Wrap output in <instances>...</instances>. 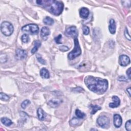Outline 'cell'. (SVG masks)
<instances>
[{"mask_svg": "<svg viewBox=\"0 0 131 131\" xmlns=\"http://www.w3.org/2000/svg\"><path fill=\"white\" fill-rule=\"evenodd\" d=\"M22 31L27 32L31 35H35L38 34L39 32V28L37 25L35 24H28L24 26L22 28Z\"/></svg>", "mask_w": 131, "mask_h": 131, "instance_id": "obj_5", "label": "cell"}, {"mask_svg": "<svg viewBox=\"0 0 131 131\" xmlns=\"http://www.w3.org/2000/svg\"><path fill=\"white\" fill-rule=\"evenodd\" d=\"M83 33L85 35H88L90 33V29L87 26H85L83 27Z\"/></svg>", "mask_w": 131, "mask_h": 131, "instance_id": "obj_26", "label": "cell"}, {"mask_svg": "<svg viewBox=\"0 0 131 131\" xmlns=\"http://www.w3.org/2000/svg\"><path fill=\"white\" fill-rule=\"evenodd\" d=\"M61 103V101L60 99L58 98H53L50 100V101L48 102V104L51 108H55L58 107Z\"/></svg>", "mask_w": 131, "mask_h": 131, "instance_id": "obj_12", "label": "cell"}, {"mask_svg": "<svg viewBox=\"0 0 131 131\" xmlns=\"http://www.w3.org/2000/svg\"><path fill=\"white\" fill-rule=\"evenodd\" d=\"M1 122L3 124H4L5 126L9 127L10 126L11 124H12V122L10 119H9V118H6V117H3L1 118Z\"/></svg>", "mask_w": 131, "mask_h": 131, "instance_id": "obj_19", "label": "cell"}, {"mask_svg": "<svg viewBox=\"0 0 131 131\" xmlns=\"http://www.w3.org/2000/svg\"><path fill=\"white\" fill-rule=\"evenodd\" d=\"M62 39V35L61 34H59L57 37H56L54 39V41L56 42V43L58 44H62V42H61V39Z\"/></svg>", "mask_w": 131, "mask_h": 131, "instance_id": "obj_27", "label": "cell"}, {"mask_svg": "<svg viewBox=\"0 0 131 131\" xmlns=\"http://www.w3.org/2000/svg\"><path fill=\"white\" fill-rule=\"evenodd\" d=\"M126 129L127 131H131V120H129L126 123L125 125Z\"/></svg>", "mask_w": 131, "mask_h": 131, "instance_id": "obj_28", "label": "cell"}, {"mask_svg": "<svg viewBox=\"0 0 131 131\" xmlns=\"http://www.w3.org/2000/svg\"><path fill=\"white\" fill-rule=\"evenodd\" d=\"M59 49L61 51L65 52L69 50V48L66 46H61L59 47Z\"/></svg>", "mask_w": 131, "mask_h": 131, "instance_id": "obj_30", "label": "cell"}, {"mask_svg": "<svg viewBox=\"0 0 131 131\" xmlns=\"http://www.w3.org/2000/svg\"><path fill=\"white\" fill-rule=\"evenodd\" d=\"M90 12L88 8L83 7L82 8L79 10V15L81 17L83 18H87L89 15Z\"/></svg>", "mask_w": 131, "mask_h": 131, "instance_id": "obj_14", "label": "cell"}, {"mask_svg": "<svg viewBox=\"0 0 131 131\" xmlns=\"http://www.w3.org/2000/svg\"><path fill=\"white\" fill-rule=\"evenodd\" d=\"M85 82L87 88L98 95L103 94L108 88V82L105 79L88 76L86 77Z\"/></svg>", "mask_w": 131, "mask_h": 131, "instance_id": "obj_1", "label": "cell"}, {"mask_svg": "<svg viewBox=\"0 0 131 131\" xmlns=\"http://www.w3.org/2000/svg\"><path fill=\"white\" fill-rule=\"evenodd\" d=\"M114 118V124L116 128H120L122 125V119L121 116L119 114H115L113 117Z\"/></svg>", "mask_w": 131, "mask_h": 131, "instance_id": "obj_11", "label": "cell"}, {"mask_svg": "<svg viewBox=\"0 0 131 131\" xmlns=\"http://www.w3.org/2000/svg\"><path fill=\"white\" fill-rule=\"evenodd\" d=\"M124 36H125V37L128 40H129V41H131V37H130V35L129 34V33L128 32V30L127 28L126 29L125 31H124Z\"/></svg>", "mask_w": 131, "mask_h": 131, "instance_id": "obj_31", "label": "cell"}, {"mask_svg": "<svg viewBox=\"0 0 131 131\" xmlns=\"http://www.w3.org/2000/svg\"><path fill=\"white\" fill-rule=\"evenodd\" d=\"M37 60H38V61L40 62V63H41L42 64H43V65H45L46 64V61L44 59H43L41 57V56L39 54H38L37 55Z\"/></svg>", "mask_w": 131, "mask_h": 131, "instance_id": "obj_29", "label": "cell"}, {"mask_svg": "<svg viewBox=\"0 0 131 131\" xmlns=\"http://www.w3.org/2000/svg\"><path fill=\"white\" fill-rule=\"evenodd\" d=\"M119 64L121 66H127L130 64V59L126 55H121L119 58Z\"/></svg>", "mask_w": 131, "mask_h": 131, "instance_id": "obj_8", "label": "cell"}, {"mask_svg": "<svg viewBox=\"0 0 131 131\" xmlns=\"http://www.w3.org/2000/svg\"><path fill=\"white\" fill-rule=\"evenodd\" d=\"M91 130H96V129H91Z\"/></svg>", "mask_w": 131, "mask_h": 131, "instance_id": "obj_36", "label": "cell"}, {"mask_svg": "<svg viewBox=\"0 0 131 131\" xmlns=\"http://www.w3.org/2000/svg\"><path fill=\"white\" fill-rule=\"evenodd\" d=\"M97 123L101 128H107L109 127L110 120L107 116H101L97 119Z\"/></svg>", "mask_w": 131, "mask_h": 131, "instance_id": "obj_6", "label": "cell"}, {"mask_svg": "<svg viewBox=\"0 0 131 131\" xmlns=\"http://www.w3.org/2000/svg\"><path fill=\"white\" fill-rule=\"evenodd\" d=\"M40 75L43 78L48 79L50 77V74L47 69L43 68L40 71Z\"/></svg>", "mask_w": 131, "mask_h": 131, "instance_id": "obj_16", "label": "cell"}, {"mask_svg": "<svg viewBox=\"0 0 131 131\" xmlns=\"http://www.w3.org/2000/svg\"><path fill=\"white\" fill-rule=\"evenodd\" d=\"M50 34V31L47 27H43L41 31V36L43 40L46 41L48 39V36Z\"/></svg>", "mask_w": 131, "mask_h": 131, "instance_id": "obj_10", "label": "cell"}, {"mask_svg": "<svg viewBox=\"0 0 131 131\" xmlns=\"http://www.w3.org/2000/svg\"><path fill=\"white\" fill-rule=\"evenodd\" d=\"M34 48H32L31 51L32 54H34L37 50H38V49L41 46V42L40 41H35L34 42Z\"/></svg>", "mask_w": 131, "mask_h": 131, "instance_id": "obj_18", "label": "cell"}, {"mask_svg": "<svg viewBox=\"0 0 131 131\" xmlns=\"http://www.w3.org/2000/svg\"><path fill=\"white\" fill-rule=\"evenodd\" d=\"M65 34L68 37H73V38H77L78 36L77 30L75 26H71L68 28L65 31Z\"/></svg>", "mask_w": 131, "mask_h": 131, "instance_id": "obj_7", "label": "cell"}, {"mask_svg": "<svg viewBox=\"0 0 131 131\" xmlns=\"http://www.w3.org/2000/svg\"><path fill=\"white\" fill-rule=\"evenodd\" d=\"M127 76L129 78V79H131V68H130L127 71Z\"/></svg>", "mask_w": 131, "mask_h": 131, "instance_id": "obj_34", "label": "cell"}, {"mask_svg": "<svg viewBox=\"0 0 131 131\" xmlns=\"http://www.w3.org/2000/svg\"><path fill=\"white\" fill-rule=\"evenodd\" d=\"M43 22L46 25H47L51 26L54 23V20L52 18L50 17L49 16H47L44 19Z\"/></svg>", "mask_w": 131, "mask_h": 131, "instance_id": "obj_20", "label": "cell"}, {"mask_svg": "<svg viewBox=\"0 0 131 131\" xmlns=\"http://www.w3.org/2000/svg\"><path fill=\"white\" fill-rule=\"evenodd\" d=\"M75 114L77 117L80 119H83L85 116V114L83 113L82 111H80L79 110H76L75 111Z\"/></svg>", "mask_w": 131, "mask_h": 131, "instance_id": "obj_22", "label": "cell"}, {"mask_svg": "<svg viewBox=\"0 0 131 131\" xmlns=\"http://www.w3.org/2000/svg\"><path fill=\"white\" fill-rule=\"evenodd\" d=\"M91 108H92V111H91V113L92 115L95 114L98 111L102 109V108L101 107H99V106L97 105H91Z\"/></svg>", "mask_w": 131, "mask_h": 131, "instance_id": "obj_21", "label": "cell"}, {"mask_svg": "<svg viewBox=\"0 0 131 131\" xmlns=\"http://www.w3.org/2000/svg\"><path fill=\"white\" fill-rule=\"evenodd\" d=\"M81 53H82V50L77 37L74 39V48L73 50L68 54V58L69 59L72 60L78 57Z\"/></svg>", "mask_w": 131, "mask_h": 131, "instance_id": "obj_3", "label": "cell"}, {"mask_svg": "<svg viewBox=\"0 0 131 131\" xmlns=\"http://www.w3.org/2000/svg\"><path fill=\"white\" fill-rule=\"evenodd\" d=\"M116 23L114 20L113 19H111L110 21V24L109 26V31L110 33L112 34H114L116 32Z\"/></svg>", "mask_w": 131, "mask_h": 131, "instance_id": "obj_15", "label": "cell"}, {"mask_svg": "<svg viewBox=\"0 0 131 131\" xmlns=\"http://www.w3.org/2000/svg\"><path fill=\"white\" fill-rule=\"evenodd\" d=\"M36 2L39 5H41L55 15H60L64 9V4L60 1L53 0H40Z\"/></svg>", "mask_w": 131, "mask_h": 131, "instance_id": "obj_2", "label": "cell"}, {"mask_svg": "<svg viewBox=\"0 0 131 131\" xmlns=\"http://www.w3.org/2000/svg\"><path fill=\"white\" fill-rule=\"evenodd\" d=\"M127 91L128 93V94L129 95V96L131 97V88H130H130H129L128 89H127Z\"/></svg>", "mask_w": 131, "mask_h": 131, "instance_id": "obj_35", "label": "cell"}, {"mask_svg": "<svg viewBox=\"0 0 131 131\" xmlns=\"http://www.w3.org/2000/svg\"><path fill=\"white\" fill-rule=\"evenodd\" d=\"M27 56V52L25 50L17 49L16 50V57L17 59L22 60L25 58Z\"/></svg>", "mask_w": 131, "mask_h": 131, "instance_id": "obj_9", "label": "cell"}, {"mask_svg": "<svg viewBox=\"0 0 131 131\" xmlns=\"http://www.w3.org/2000/svg\"><path fill=\"white\" fill-rule=\"evenodd\" d=\"M9 96L3 93H0V98L3 101H7L9 99Z\"/></svg>", "mask_w": 131, "mask_h": 131, "instance_id": "obj_24", "label": "cell"}, {"mask_svg": "<svg viewBox=\"0 0 131 131\" xmlns=\"http://www.w3.org/2000/svg\"><path fill=\"white\" fill-rule=\"evenodd\" d=\"M118 80L120 81V82H122V81L123 82H127L128 81L127 79L125 77L122 76L119 77V78H118Z\"/></svg>", "mask_w": 131, "mask_h": 131, "instance_id": "obj_33", "label": "cell"}, {"mask_svg": "<svg viewBox=\"0 0 131 131\" xmlns=\"http://www.w3.org/2000/svg\"><path fill=\"white\" fill-rule=\"evenodd\" d=\"M30 103V102L29 101V100H25L21 104V107L23 109H26L27 106Z\"/></svg>", "mask_w": 131, "mask_h": 131, "instance_id": "obj_25", "label": "cell"}, {"mask_svg": "<svg viewBox=\"0 0 131 131\" xmlns=\"http://www.w3.org/2000/svg\"><path fill=\"white\" fill-rule=\"evenodd\" d=\"M37 116H38L39 117V119L40 120L43 121L45 119V118L46 117V115L42 109L41 108L38 109L37 111Z\"/></svg>", "mask_w": 131, "mask_h": 131, "instance_id": "obj_17", "label": "cell"}, {"mask_svg": "<svg viewBox=\"0 0 131 131\" xmlns=\"http://www.w3.org/2000/svg\"><path fill=\"white\" fill-rule=\"evenodd\" d=\"M21 40H22V41L24 43H27L29 42L30 40V38L28 34H24L21 37Z\"/></svg>", "mask_w": 131, "mask_h": 131, "instance_id": "obj_23", "label": "cell"}, {"mask_svg": "<svg viewBox=\"0 0 131 131\" xmlns=\"http://www.w3.org/2000/svg\"><path fill=\"white\" fill-rule=\"evenodd\" d=\"M112 100L113 102L110 103L109 104V107L112 108H115L118 107L120 105V100L117 96H113L112 97Z\"/></svg>", "mask_w": 131, "mask_h": 131, "instance_id": "obj_13", "label": "cell"}, {"mask_svg": "<svg viewBox=\"0 0 131 131\" xmlns=\"http://www.w3.org/2000/svg\"><path fill=\"white\" fill-rule=\"evenodd\" d=\"M78 120L77 119V118H73V119L70 121L71 124L73 126L76 125V124L78 123Z\"/></svg>", "mask_w": 131, "mask_h": 131, "instance_id": "obj_32", "label": "cell"}, {"mask_svg": "<svg viewBox=\"0 0 131 131\" xmlns=\"http://www.w3.org/2000/svg\"><path fill=\"white\" fill-rule=\"evenodd\" d=\"M2 33L6 36H10L14 32V27L12 24L9 22H3L1 25Z\"/></svg>", "mask_w": 131, "mask_h": 131, "instance_id": "obj_4", "label": "cell"}]
</instances>
